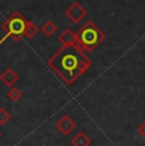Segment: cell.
<instances>
[{
	"label": "cell",
	"mask_w": 145,
	"mask_h": 146,
	"mask_svg": "<svg viewBox=\"0 0 145 146\" xmlns=\"http://www.w3.org/2000/svg\"><path fill=\"white\" fill-rule=\"evenodd\" d=\"M49 67L66 85H72L92 66V60L79 47L63 46L47 60Z\"/></svg>",
	"instance_id": "6da1fadb"
},
{
	"label": "cell",
	"mask_w": 145,
	"mask_h": 146,
	"mask_svg": "<svg viewBox=\"0 0 145 146\" xmlns=\"http://www.w3.org/2000/svg\"><path fill=\"white\" fill-rule=\"evenodd\" d=\"M104 38L106 35L92 21L85 22V24L76 33L78 44L84 52H93Z\"/></svg>",
	"instance_id": "7a4b0ae2"
},
{
	"label": "cell",
	"mask_w": 145,
	"mask_h": 146,
	"mask_svg": "<svg viewBox=\"0 0 145 146\" xmlns=\"http://www.w3.org/2000/svg\"><path fill=\"white\" fill-rule=\"evenodd\" d=\"M27 23H28V21H27L19 12L13 13L12 15L3 23L1 28L5 31V35H4V37L0 40V46L10 37H13L14 41H17V42L21 40L22 37H24Z\"/></svg>",
	"instance_id": "3957f363"
},
{
	"label": "cell",
	"mask_w": 145,
	"mask_h": 146,
	"mask_svg": "<svg viewBox=\"0 0 145 146\" xmlns=\"http://www.w3.org/2000/svg\"><path fill=\"white\" fill-rule=\"evenodd\" d=\"M87 9L78 1H74L72 4H70V7L65 10V17L72 23H80L87 17Z\"/></svg>",
	"instance_id": "277c9868"
},
{
	"label": "cell",
	"mask_w": 145,
	"mask_h": 146,
	"mask_svg": "<svg viewBox=\"0 0 145 146\" xmlns=\"http://www.w3.org/2000/svg\"><path fill=\"white\" fill-rule=\"evenodd\" d=\"M56 128L63 135L68 136V135H70L72 131L76 128V123H75L74 121H72V118H70L69 116H63L56 122Z\"/></svg>",
	"instance_id": "5b68a950"
},
{
	"label": "cell",
	"mask_w": 145,
	"mask_h": 146,
	"mask_svg": "<svg viewBox=\"0 0 145 146\" xmlns=\"http://www.w3.org/2000/svg\"><path fill=\"white\" fill-rule=\"evenodd\" d=\"M0 80H1V83H4L8 88H13L14 84L19 80V75L17 74L12 67H8V69H5L4 71L0 74Z\"/></svg>",
	"instance_id": "8992f818"
},
{
	"label": "cell",
	"mask_w": 145,
	"mask_h": 146,
	"mask_svg": "<svg viewBox=\"0 0 145 146\" xmlns=\"http://www.w3.org/2000/svg\"><path fill=\"white\" fill-rule=\"evenodd\" d=\"M59 42H60L63 46H74L78 44L76 40V33H74L71 29H65L60 36H59Z\"/></svg>",
	"instance_id": "52a82bcc"
},
{
	"label": "cell",
	"mask_w": 145,
	"mask_h": 146,
	"mask_svg": "<svg viewBox=\"0 0 145 146\" xmlns=\"http://www.w3.org/2000/svg\"><path fill=\"white\" fill-rule=\"evenodd\" d=\"M71 145L72 146H90L92 140L84 132H78L71 139Z\"/></svg>",
	"instance_id": "ba28073f"
},
{
	"label": "cell",
	"mask_w": 145,
	"mask_h": 146,
	"mask_svg": "<svg viewBox=\"0 0 145 146\" xmlns=\"http://www.w3.org/2000/svg\"><path fill=\"white\" fill-rule=\"evenodd\" d=\"M56 29H57L56 24L51 21L45 22L42 26H41V31H42L43 35L47 36V37H52V36L55 35V32H56Z\"/></svg>",
	"instance_id": "9c48e42d"
},
{
	"label": "cell",
	"mask_w": 145,
	"mask_h": 146,
	"mask_svg": "<svg viewBox=\"0 0 145 146\" xmlns=\"http://www.w3.org/2000/svg\"><path fill=\"white\" fill-rule=\"evenodd\" d=\"M38 31H40V27H38L37 24L33 23L32 21H28V23H27V27H26V32H24V37L33 38L38 33Z\"/></svg>",
	"instance_id": "30bf717a"
},
{
	"label": "cell",
	"mask_w": 145,
	"mask_h": 146,
	"mask_svg": "<svg viewBox=\"0 0 145 146\" xmlns=\"http://www.w3.org/2000/svg\"><path fill=\"white\" fill-rule=\"evenodd\" d=\"M7 97L9 98L10 102L15 103V102H18V100L21 99L22 97H23V94H22V92L19 90L18 88H12V89H10V90L7 93Z\"/></svg>",
	"instance_id": "8fae6325"
},
{
	"label": "cell",
	"mask_w": 145,
	"mask_h": 146,
	"mask_svg": "<svg viewBox=\"0 0 145 146\" xmlns=\"http://www.w3.org/2000/svg\"><path fill=\"white\" fill-rule=\"evenodd\" d=\"M10 119V113L5 108L0 107V126H4L9 122Z\"/></svg>",
	"instance_id": "7c38bea8"
},
{
	"label": "cell",
	"mask_w": 145,
	"mask_h": 146,
	"mask_svg": "<svg viewBox=\"0 0 145 146\" xmlns=\"http://www.w3.org/2000/svg\"><path fill=\"white\" fill-rule=\"evenodd\" d=\"M138 133L140 135V136L145 137V122H143L140 126L138 127Z\"/></svg>",
	"instance_id": "4fadbf2b"
},
{
	"label": "cell",
	"mask_w": 145,
	"mask_h": 146,
	"mask_svg": "<svg viewBox=\"0 0 145 146\" xmlns=\"http://www.w3.org/2000/svg\"><path fill=\"white\" fill-rule=\"evenodd\" d=\"M0 137H1V132H0Z\"/></svg>",
	"instance_id": "5bb4252c"
}]
</instances>
